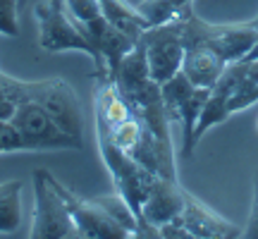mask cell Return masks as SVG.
I'll return each instance as SVG.
<instances>
[{
  "label": "cell",
  "instance_id": "cell-1",
  "mask_svg": "<svg viewBox=\"0 0 258 239\" xmlns=\"http://www.w3.org/2000/svg\"><path fill=\"white\" fill-rule=\"evenodd\" d=\"M0 82L12 96V101L27 103L34 101L48 112V117L55 122L57 127L67 132L70 137L84 141V115L79 98L70 84L55 77V79H41V82H24L15 79L10 74H0Z\"/></svg>",
  "mask_w": 258,
  "mask_h": 239
},
{
  "label": "cell",
  "instance_id": "cell-2",
  "mask_svg": "<svg viewBox=\"0 0 258 239\" xmlns=\"http://www.w3.org/2000/svg\"><path fill=\"white\" fill-rule=\"evenodd\" d=\"M177 29L182 34V41L186 46H203L211 48L213 53L225 60V63H237L246 57L251 48L258 41V29L251 27L249 22L239 24H211L201 19L191 8L186 10L182 17L175 19Z\"/></svg>",
  "mask_w": 258,
  "mask_h": 239
},
{
  "label": "cell",
  "instance_id": "cell-3",
  "mask_svg": "<svg viewBox=\"0 0 258 239\" xmlns=\"http://www.w3.org/2000/svg\"><path fill=\"white\" fill-rule=\"evenodd\" d=\"M34 17L38 22V46L48 53H64L79 50L98 65V50L86 36L82 22L67 12L64 0H43L34 8Z\"/></svg>",
  "mask_w": 258,
  "mask_h": 239
},
{
  "label": "cell",
  "instance_id": "cell-4",
  "mask_svg": "<svg viewBox=\"0 0 258 239\" xmlns=\"http://www.w3.org/2000/svg\"><path fill=\"white\" fill-rule=\"evenodd\" d=\"M34 222L29 237L34 239H67L79 237L77 225L64 206L62 196L57 194L53 175L46 167L34 170Z\"/></svg>",
  "mask_w": 258,
  "mask_h": 239
},
{
  "label": "cell",
  "instance_id": "cell-5",
  "mask_svg": "<svg viewBox=\"0 0 258 239\" xmlns=\"http://www.w3.org/2000/svg\"><path fill=\"white\" fill-rule=\"evenodd\" d=\"M96 137H98L101 158H103V163H105V167H108V172H110L112 182H115V189L127 201V206L132 208V213L137 215V220H139L141 206L146 201L148 189H151L156 175L148 172L146 167L141 165L139 160H134L129 153H124L117 144H112L105 134L96 132Z\"/></svg>",
  "mask_w": 258,
  "mask_h": 239
},
{
  "label": "cell",
  "instance_id": "cell-6",
  "mask_svg": "<svg viewBox=\"0 0 258 239\" xmlns=\"http://www.w3.org/2000/svg\"><path fill=\"white\" fill-rule=\"evenodd\" d=\"M160 93H163L167 117L177 119L182 125V156L189 158L194 153V148H196L194 129H196V122L201 117V110L206 101H208L211 89L194 86L184 77V72L179 70L172 79L160 84Z\"/></svg>",
  "mask_w": 258,
  "mask_h": 239
},
{
  "label": "cell",
  "instance_id": "cell-7",
  "mask_svg": "<svg viewBox=\"0 0 258 239\" xmlns=\"http://www.w3.org/2000/svg\"><path fill=\"white\" fill-rule=\"evenodd\" d=\"M10 122L27 139L31 151H82L84 148L82 139H74L62 132L48 117V112L34 101L19 103Z\"/></svg>",
  "mask_w": 258,
  "mask_h": 239
},
{
  "label": "cell",
  "instance_id": "cell-8",
  "mask_svg": "<svg viewBox=\"0 0 258 239\" xmlns=\"http://www.w3.org/2000/svg\"><path fill=\"white\" fill-rule=\"evenodd\" d=\"M144 43V53H146L148 72L151 79L158 84L172 79L179 70H182V60H184V41L177 29L175 22L167 24H158V27H148L141 38Z\"/></svg>",
  "mask_w": 258,
  "mask_h": 239
},
{
  "label": "cell",
  "instance_id": "cell-9",
  "mask_svg": "<svg viewBox=\"0 0 258 239\" xmlns=\"http://www.w3.org/2000/svg\"><path fill=\"white\" fill-rule=\"evenodd\" d=\"M53 184H55L57 194L62 196L64 206H67V211L72 215L79 237H89V239L132 237V232H129L124 225H120V222L115 220L96 199H82V196H77L72 189H67L62 182H57V177H53Z\"/></svg>",
  "mask_w": 258,
  "mask_h": 239
},
{
  "label": "cell",
  "instance_id": "cell-10",
  "mask_svg": "<svg viewBox=\"0 0 258 239\" xmlns=\"http://www.w3.org/2000/svg\"><path fill=\"white\" fill-rule=\"evenodd\" d=\"M182 208H184V187L177 180L156 175L151 189H148L146 201L141 206L134 237H160L158 227L179 218Z\"/></svg>",
  "mask_w": 258,
  "mask_h": 239
},
{
  "label": "cell",
  "instance_id": "cell-11",
  "mask_svg": "<svg viewBox=\"0 0 258 239\" xmlns=\"http://www.w3.org/2000/svg\"><path fill=\"white\" fill-rule=\"evenodd\" d=\"M179 220L191 237L199 239H230L241 237V230L234 222L220 218L215 211H211L206 203H201L196 196L184 189V208L179 213Z\"/></svg>",
  "mask_w": 258,
  "mask_h": 239
},
{
  "label": "cell",
  "instance_id": "cell-12",
  "mask_svg": "<svg viewBox=\"0 0 258 239\" xmlns=\"http://www.w3.org/2000/svg\"><path fill=\"white\" fill-rule=\"evenodd\" d=\"M237 77H239V60L237 63H227L225 72L220 74V79L215 82V86L208 93V101L203 105L201 117L196 122V129H194V141L199 144L201 137L206 132H211L215 125H222L225 119L230 117V98L232 91L237 86Z\"/></svg>",
  "mask_w": 258,
  "mask_h": 239
},
{
  "label": "cell",
  "instance_id": "cell-13",
  "mask_svg": "<svg viewBox=\"0 0 258 239\" xmlns=\"http://www.w3.org/2000/svg\"><path fill=\"white\" fill-rule=\"evenodd\" d=\"M227 63L222 60L218 53H213L211 48L203 46H186L184 48V60H182V72L194 86L201 89H213L215 82L220 79L225 72Z\"/></svg>",
  "mask_w": 258,
  "mask_h": 239
},
{
  "label": "cell",
  "instance_id": "cell-14",
  "mask_svg": "<svg viewBox=\"0 0 258 239\" xmlns=\"http://www.w3.org/2000/svg\"><path fill=\"white\" fill-rule=\"evenodd\" d=\"M98 5H101L103 17L108 19L117 31H122L124 36L139 41L141 34L148 29V22L139 12V8L129 5L127 0H98Z\"/></svg>",
  "mask_w": 258,
  "mask_h": 239
},
{
  "label": "cell",
  "instance_id": "cell-15",
  "mask_svg": "<svg viewBox=\"0 0 258 239\" xmlns=\"http://www.w3.org/2000/svg\"><path fill=\"white\" fill-rule=\"evenodd\" d=\"M22 182L10 180L0 184V234H15L22 222Z\"/></svg>",
  "mask_w": 258,
  "mask_h": 239
},
{
  "label": "cell",
  "instance_id": "cell-16",
  "mask_svg": "<svg viewBox=\"0 0 258 239\" xmlns=\"http://www.w3.org/2000/svg\"><path fill=\"white\" fill-rule=\"evenodd\" d=\"M137 8L148 22V27H158L182 17L191 8V0H141Z\"/></svg>",
  "mask_w": 258,
  "mask_h": 239
},
{
  "label": "cell",
  "instance_id": "cell-17",
  "mask_svg": "<svg viewBox=\"0 0 258 239\" xmlns=\"http://www.w3.org/2000/svg\"><path fill=\"white\" fill-rule=\"evenodd\" d=\"M31 151L27 139L19 134V129L10 119H0V153H24Z\"/></svg>",
  "mask_w": 258,
  "mask_h": 239
},
{
  "label": "cell",
  "instance_id": "cell-18",
  "mask_svg": "<svg viewBox=\"0 0 258 239\" xmlns=\"http://www.w3.org/2000/svg\"><path fill=\"white\" fill-rule=\"evenodd\" d=\"M24 0H0V34L19 36V8Z\"/></svg>",
  "mask_w": 258,
  "mask_h": 239
},
{
  "label": "cell",
  "instance_id": "cell-19",
  "mask_svg": "<svg viewBox=\"0 0 258 239\" xmlns=\"http://www.w3.org/2000/svg\"><path fill=\"white\" fill-rule=\"evenodd\" d=\"M64 8H67V12H70L77 22H82V24L101 17L98 0H64Z\"/></svg>",
  "mask_w": 258,
  "mask_h": 239
},
{
  "label": "cell",
  "instance_id": "cell-20",
  "mask_svg": "<svg viewBox=\"0 0 258 239\" xmlns=\"http://www.w3.org/2000/svg\"><path fill=\"white\" fill-rule=\"evenodd\" d=\"M241 237L258 239V170L253 175V201H251V213H249V222L244 225Z\"/></svg>",
  "mask_w": 258,
  "mask_h": 239
},
{
  "label": "cell",
  "instance_id": "cell-21",
  "mask_svg": "<svg viewBox=\"0 0 258 239\" xmlns=\"http://www.w3.org/2000/svg\"><path fill=\"white\" fill-rule=\"evenodd\" d=\"M17 110V103L12 101V96L5 91V86L0 84V119H10Z\"/></svg>",
  "mask_w": 258,
  "mask_h": 239
},
{
  "label": "cell",
  "instance_id": "cell-22",
  "mask_svg": "<svg viewBox=\"0 0 258 239\" xmlns=\"http://www.w3.org/2000/svg\"><path fill=\"white\" fill-rule=\"evenodd\" d=\"M249 24H251V27H256V29H258V17H253V19L249 22Z\"/></svg>",
  "mask_w": 258,
  "mask_h": 239
},
{
  "label": "cell",
  "instance_id": "cell-23",
  "mask_svg": "<svg viewBox=\"0 0 258 239\" xmlns=\"http://www.w3.org/2000/svg\"><path fill=\"white\" fill-rule=\"evenodd\" d=\"M256 132H258V119H256Z\"/></svg>",
  "mask_w": 258,
  "mask_h": 239
}]
</instances>
